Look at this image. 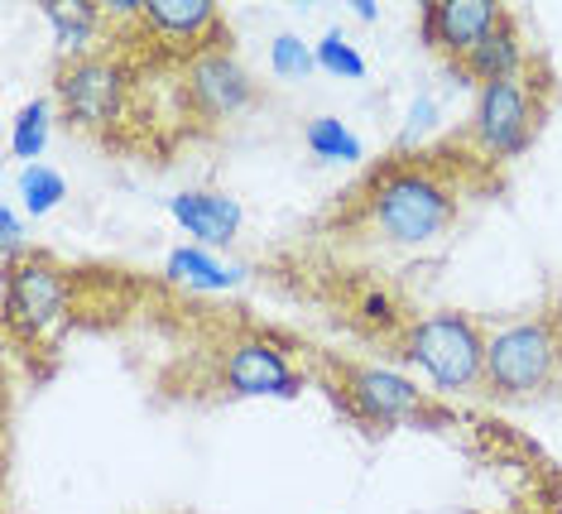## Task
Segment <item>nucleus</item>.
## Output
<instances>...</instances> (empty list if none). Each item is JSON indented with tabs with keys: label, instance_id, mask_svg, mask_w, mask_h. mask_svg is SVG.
Wrapping results in <instances>:
<instances>
[{
	"label": "nucleus",
	"instance_id": "f257e3e1",
	"mask_svg": "<svg viewBox=\"0 0 562 514\" xmlns=\"http://www.w3.org/2000/svg\"><path fill=\"white\" fill-rule=\"evenodd\" d=\"M452 216H457V198L424 169L385 174L375 183V198H370V222L394 246H428L452 226Z\"/></svg>",
	"mask_w": 562,
	"mask_h": 514
},
{
	"label": "nucleus",
	"instance_id": "f03ea898",
	"mask_svg": "<svg viewBox=\"0 0 562 514\" xmlns=\"http://www.w3.org/2000/svg\"><path fill=\"white\" fill-rule=\"evenodd\" d=\"M404 356L414 361L424 376L438 384V390H476L485 384V342L476 323H471L467 313H452V308H442V313H428L424 323H414L404 342Z\"/></svg>",
	"mask_w": 562,
	"mask_h": 514
},
{
	"label": "nucleus",
	"instance_id": "7ed1b4c3",
	"mask_svg": "<svg viewBox=\"0 0 562 514\" xmlns=\"http://www.w3.org/2000/svg\"><path fill=\"white\" fill-rule=\"evenodd\" d=\"M553 366H558V337L548 323H515L485 342V384L495 394H505V400L543 390L553 380Z\"/></svg>",
	"mask_w": 562,
	"mask_h": 514
},
{
	"label": "nucleus",
	"instance_id": "20e7f679",
	"mask_svg": "<svg viewBox=\"0 0 562 514\" xmlns=\"http://www.w3.org/2000/svg\"><path fill=\"white\" fill-rule=\"evenodd\" d=\"M533 135V101H529V82L524 77H505V82H491L476 92V111H471V139L495 154V159H509L529 145Z\"/></svg>",
	"mask_w": 562,
	"mask_h": 514
},
{
	"label": "nucleus",
	"instance_id": "39448f33",
	"mask_svg": "<svg viewBox=\"0 0 562 514\" xmlns=\"http://www.w3.org/2000/svg\"><path fill=\"white\" fill-rule=\"evenodd\" d=\"M121 97H125V77H121L116 63L101 58V54H82V58H72L68 68L58 72L63 111H68V121L87 125V131L116 121Z\"/></svg>",
	"mask_w": 562,
	"mask_h": 514
},
{
	"label": "nucleus",
	"instance_id": "423d86ee",
	"mask_svg": "<svg viewBox=\"0 0 562 514\" xmlns=\"http://www.w3.org/2000/svg\"><path fill=\"white\" fill-rule=\"evenodd\" d=\"M347 380L351 414L370 423H404V418H428V400L414 380L394 376L385 366H341Z\"/></svg>",
	"mask_w": 562,
	"mask_h": 514
},
{
	"label": "nucleus",
	"instance_id": "0eeeda50",
	"mask_svg": "<svg viewBox=\"0 0 562 514\" xmlns=\"http://www.w3.org/2000/svg\"><path fill=\"white\" fill-rule=\"evenodd\" d=\"M222 380L232 394H240V400H260V394L293 400V394L303 390V380L293 376L284 351H274L270 342H236L232 356H226V366H222Z\"/></svg>",
	"mask_w": 562,
	"mask_h": 514
},
{
	"label": "nucleus",
	"instance_id": "6e6552de",
	"mask_svg": "<svg viewBox=\"0 0 562 514\" xmlns=\"http://www.w3.org/2000/svg\"><path fill=\"white\" fill-rule=\"evenodd\" d=\"M5 308H10V323L40 332L68 313V279L44 260H24L5 279Z\"/></svg>",
	"mask_w": 562,
	"mask_h": 514
},
{
	"label": "nucleus",
	"instance_id": "1a4fd4ad",
	"mask_svg": "<svg viewBox=\"0 0 562 514\" xmlns=\"http://www.w3.org/2000/svg\"><path fill=\"white\" fill-rule=\"evenodd\" d=\"M501 15L505 10L491 0H432V5H424V38L442 54L467 58L501 24Z\"/></svg>",
	"mask_w": 562,
	"mask_h": 514
},
{
	"label": "nucleus",
	"instance_id": "9d476101",
	"mask_svg": "<svg viewBox=\"0 0 562 514\" xmlns=\"http://www.w3.org/2000/svg\"><path fill=\"white\" fill-rule=\"evenodd\" d=\"M188 92H193V101L207 115H236L255 97V87H250L246 68H240L226 48H207V54L193 63V72H188Z\"/></svg>",
	"mask_w": 562,
	"mask_h": 514
},
{
	"label": "nucleus",
	"instance_id": "9b49d317",
	"mask_svg": "<svg viewBox=\"0 0 562 514\" xmlns=\"http://www.w3.org/2000/svg\"><path fill=\"white\" fill-rule=\"evenodd\" d=\"M169 212L202 250L207 246H232L236 231H240V202L226 198V192H202V188L178 192V198H169Z\"/></svg>",
	"mask_w": 562,
	"mask_h": 514
},
{
	"label": "nucleus",
	"instance_id": "f8f14e48",
	"mask_svg": "<svg viewBox=\"0 0 562 514\" xmlns=\"http://www.w3.org/2000/svg\"><path fill=\"white\" fill-rule=\"evenodd\" d=\"M462 72L471 77V82H481V87L505 82V77H519L524 72V44L515 34V20L501 15V24H495V30L462 58Z\"/></svg>",
	"mask_w": 562,
	"mask_h": 514
},
{
	"label": "nucleus",
	"instance_id": "ddd939ff",
	"mask_svg": "<svg viewBox=\"0 0 562 514\" xmlns=\"http://www.w3.org/2000/svg\"><path fill=\"white\" fill-rule=\"evenodd\" d=\"M169 275L188 289H232V284H240V265L212 260L202 246H178L169 255Z\"/></svg>",
	"mask_w": 562,
	"mask_h": 514
},
{
	"label": "nucleus",
	"instance_id": "4468645a",
	"mask_svg": "<svg viewBox=\"0 0 562 514\" xmlns=\"http://www.w3.org/2000/svg\"><path fill=\"white\" fill-rule=\"evenodd\" d=\"M216 20L212 0H145V24H155L159 34L193 38Z\"/></svg>",
	"mask_w": 562,
	"mask_h": 514
},
{
	"label": "nucleus",
	"instance_id": "2eb2a0df",
	"mask_svg": "<svg viewBox=\"0 0 562 514\" xmlns=\"http://www.w3.org/2000/svg\"><path fill=\"white\" fill-rule=\"evenodd\" d=\"M303 139H308V149L317 154V159H331V164H356L366 154V145L337 121V115H313Z\"/></svg>",
	"mask_w": 562,
	"mask_h": 514
},
{
	"label": "nucleus",
	"instance_id": "dca6fc26",
	"mask_svg": "<svg viewBox=\"0 0 562 514\" xmlns=\"http://www.w3.org/2000/svg\"><path fill=\"white\" fill-rule=\"evenodd\" d=\"M44 15H48V24H54V34H58V48H63V54L82 58L87 38L97 34V10H92V5H78V0H72V5H63V0H48Z\"/></svg>",
	"mask_w": 562,
	"mask_h": 514
},
{
	"label": "nucleus",
	"instance_id": "f3484780",
	"mask_svg": "<svg viewBox=\"0 0 562 514\" xmlns=\"http://www.w3.org/2000/svg\"><path fill=\"white\" fill-rule=\"evenodd\" d=\"M20 198H24V212L30 216H44V212H54L58 202L68 198V183H63V174L48 169V164H24Z\"/></svg>",
	"mask_w": 562,
	"mask_h": 514
},
{
	"label": "nucleus",
	"instance_id": "a211bd4d",
	"mask_svg": "<svg viewBox=\"0 0 562 514\" xmlns=\"http://www.w3.org/2000/svg\"><path fill=\"white\" fill-rule=\"evenodd\" d=\"M44 145H48V101H30V107L15 115L10 149H15V159H24V164H40Z\"/></svg>",
	"mask_w": 562,
	"mask_h": 514
},
{
	"label": "nucleus",
	"instance_id": "6ab92c4d",
	"mask_svg": "<svg viewBox=\"0 0 562 514\" xmlns=\"http://www.w3.org/2000/svg\"><path fill=\"white\" fill-rule=\"evenodd\" d=\"M317 68L331 72V77H351V82H361L366 77V58L356 54V44L341 30L323 34V44H317Z\"/></svg>",
	"mask_w": 562,
	"mask_h": 514
},
{
	"label": "nucleus",
	"instance_id": "aec40b11",
	"mask_svg": "<svg viewBox=\"0 0 562 514\" xmlns=\"http://www.w3.org/2000/svg\"><path fill=\"white\" fill-rule=\"evenodd\" d=\"M270 68L279 77H308L317 68V48H308L299 34H279L270 48Z\"/></svg>",
	"mask_w": 562,
	"mask_h": 514
},
{
	"label": "nucleus",
	"instance_id": "412c9836",
	"mask_svg": "<svg viewBox=\"0 0 562 514\" xmlns=\"http://www.w3.org/2000/svg\"><path fill=\"white\" fill-rule=\"evenodd\" d=\"M432 125H438V101H432V97H418V101H414V111H408L404 139H418V135H428Z\"/></svg>",
	"mask_w": 562,
	"mask_h": 514
},
{
	"label": "nucleus",
	"instance_id": "4be33fe9",
	"mask_svg": "<svg viewBox=\"0 0 562 514\" xmlns=\"http://www.w3.org/2000/svg\"><path fill=\"white\" fill-rule=\"evenodd\" d=\"M0 236H5V255H10V260H15V250H20V241H24L15 208H0Z\"/></svg>",
	"mask_w": 562,
	"mask_h": 514
},
{
	"label": "nucleus",
	"instance_id": "5701e85b",
	"mask_svg": "<svg viewBox=\"0 0 562 514\" xmlns=\"http://www.w3.org/2000/svg\"><path fill=\"white\" fill-rule=\"evenodd\" d=\"M351 10H356L361 20H380V5H375V0H351Z\"/></svg>",
	"mask_w": 562,
	"mask_h": 514
},
{
	"label": "nucleus",
	"instance_id": "b1692460",
	"mask_svg": "<svg viewBox=\"0 0 562 514\" xmlns=\"http://www.w3.org/2000/svg\"><path fill=\"white\" fill-rule=\"evenodd\" d=\"M519 514H529V510H519Z\"/></svg>",
	"mask_w": 562,
	"mask_h": 514
}]
</instances>
